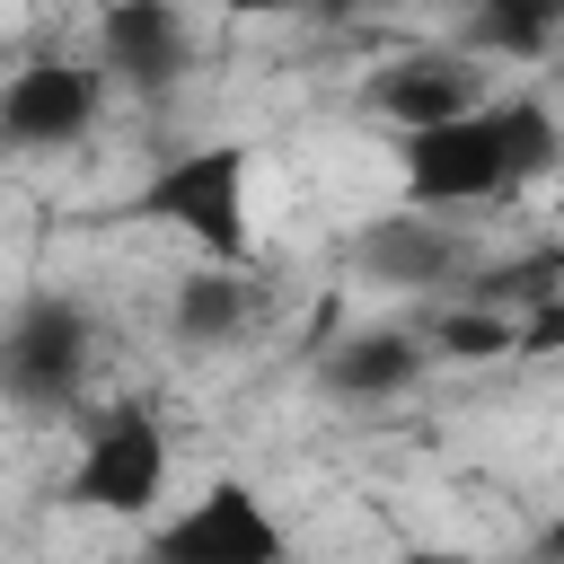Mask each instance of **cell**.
I'll return each instance as SVG.
<instances>
[{
    "instance_id": "9a60e30c",
    "label": "cell",
    "mask_w": 564,
    "mask_h": 564,
    "mask_svg": "<svg viewBox=\"0 0 564 564\" xmlns=\"http://www.w3.org/2000/svg\"><path fill=\"white\" fill-rule=\"evenodd\" d=\"M352 9H370V0H300V18H326V26H335V18H352Z\"/></svg>"
},
{
    "instance_id": "e0dca14e",
    "label": "cell",
    "mask_w": 564,
    "mask_h": 564,
    "mask_svg": "<svg viewBox=\"0 0 564 564\" xmlns=\"http://www.w3.org/2000/svg\"><path fill=\"white\" fill-rule=\"evenodd\" d=\"M555 203H564V167H555Z\"/></svg>"
},
{
    "instance_id": "7c38bea8",
    "label": "cell",
    "mask_w": 564,
    "mask_h": 564,
    "mask_svg": "<svg viewBox=\"0 0 564 564\" xmlns=\"http://www.w3.org/2000/svg\"><path fill=\"white\" fill-rule=\"evenodd\" d=\"M247 308H256L247 264L203 256V273H185V282H176V335H185V344H229V335L247 326Z\"/></svg>"
},
{
    "instance_id": "6da1fadb",
    "label": "cell",
    "mask_w": 564,
    "mask_h": 564,
    "mask_svg": "<svg viewBox=\"0 0 564 564\" xmlns=\"http://www.w3.org/2000/svg\"><path fill=\"white\" fill-rule=\"evenodd\" d=\"M564 167V123L546 97H476L441 123L397 132V176L405 203L467 212V203H511L520 185Z\"/></svg>"
},
{
    "instance_id": "4fadbf2b",
    "label": "cell",
    "mask_w": 564,
    "mask_h": 564,
    "mask_svg": "<svg viewBox=\"0 0 564 564\" xmlns=\"http://www.w3.org/2000/svg\"><path fill=\"white\" fill-rule=\"evenodd\" d=\"M423 335H432V352H449V361H494V352H520V308L467 300V308H441Z\"/></svg>"
},
{
    "instance_id": "52a82bcc",
    "label": "cell",
    "mask_w": 564,
    "mask_h": 564,
    "mask_svg": "<svg viewBox=\"0 0 564 564\" xmlns=\"http://www.w3.org/2000/svg\"><path fill=\"white\" fill-rule=\"evenodd\" d=\"M97 62L132 97H176L194 70V26L176 0H106L97 9Z\"/></svg>"
},
{
    "instance_id": "9c48e42d",
    "label": "cell",
    "mask_w": 564,
    "mask_h": 564,
    "mask_svg": "<svg viewBox=\"0 0 564 564\" xmlns=\"http://www.w3.org/2000/svg\"><path fill=\"white\" fill-rule=\"evenodd\" d=\"M485 88H476V53L458 44V53H397V62H379L370 70V115H388L397 132H414V123H441V115H458V106H476Z\"/></svg>"
},
{
    "instance_id": "2e32d148",
    "label": "cell",
    "mask_w": 564,
    "mask_h": 564,
    "mask_svg": "<svg viewBox=\"0 0 564 564\" xmlns=\"http://www.w3.org/2000/svg\"><path fill=\"white\" fill-rule=\"evenodd\" d=\"M546 555H564V511H555V529H546Z\"/></svg>"
},
{
    "instance_id": "ba28073f",
    "label": "cell",
    "mask_w": 564,
    "mask_h": 564,
    "mask_svg": "<svg viewBox=\"0 0 564 564\" xmlns=\"http://www.w3.org/2000/svg\"><path fill=\"white\" fill-rule=\"evenodd\" d=\"M352 273L379 282V291H432V282L467 273V238L432 203H405V212H379V220L352 229Z\"/></svg>"
},
{
    "instance_id": "5bb4252c",
    "label": "cell",
    "mask_w": 564,
    "mask_h": 564,
    "mask_svg": "<svg viewBox=\"0 0 564 564\" xmlns=\"http://www.w3.org/2000/svg\"><path fill=\"white\" fill-rule=\"evenodd\" d=\"M220 9H229V18H291L300 0H220Z\"/></svg>"
},
{
    "instance_id": "5b68a950",
    "label": "cell",
    "mask_w": 564,
    "mask_h": 564,
    "mask_svg": "<svg viewBox=\"0 0 564 564\" xmlns=\"http://www.w3.org/2000/svg\"><path fill=\"white\" fill-rule=\"evenodd\" d=\"M150 555H167V564H282L291 538H282V520L264 511L256 485L220 476L212 494H194L176 520L150 529Z\"/></svg>"
},
{
    "instance_id": "8fae6325",
    "label": "cell",
    "mask_w": 564,
    "mask_h": 564,
    "mask_svg": "<svg viewBox=\"0 0 564 564\" xmlns=\"http://www.w3.org/2000/svg\"><path fill=\"white\" fill-rule=\"evenodd\" d=\"M476 62H538L564 44V0H467V35Z\"/></svg>"
},
{
    "instance_id": "277c9868",
    "label": "cell",
    "mask_w": 564,
    "mask_h": 564,
    "mask_svg": "<svg viewBox=\"0 0 564 564\" xmlns=\"http://www.w3.org/2000/svg\"><path fill=\"white\" fill-rule=\"evenodd\" d=\"M167 494V423L159 405H106L62 476V502L70 511H106V520H150Z\"/></svg>"
},
{
    "instance_id": "7a4b0ae2",
    "label": "cell",
    "mask_w": 564,
    "mask_h": 564,
    "mask_svg": "<svg viewBox=\"0 0 564 564\" xmlns=\"http://www.w3.org/2000/svg\"><path fill=\"white\" fill-rule=\"evenodd\" d=\"M123 212L176 229L194 256L247 264V256H256V220H247V141H194V150L159 159Z\"/></svg>"
},
{
    "instance_id": "3957f363",
    "label": "cell",
    "mask_w": 564,
    "mask_h": 564,
    "mask_svg": "<svg viewBox=\"0 0 564 564\" xmlns=\"http://www.w3.org/2000/svg\"><path fill=\"white\" fill-rule=\"evenodd\" d=\"M97 361V317L70 291H26L0 335V388L18 414H70Z\"/></svg>"
},
{
    "instance_id": "8992f818",
    "label": "cell",
    "mask_w": 564,
    "mask_h": 564,
    "mask_svg": "<svg viewBox=\"0 0 564 564\" xmlns=\"http://www.w3.org/2000/svg\"><path fill=\"white\" fill-rule=\"evenodd\" d=\"M97 106H106V62L88 70L70 53H35L9 70L0 132H9V150H70V141H88Z\"/></svg>"
},
{
    "instance_id": "30bf717a",
    "label": "cell",
    "mask_w": 564,
    "mask_h": 564,
    "mask_svg": "<svg viewBox=\"0 0 564 564\" xmlns=\"http://www.w3.org/2000/svg\"><path fill=\"white\" fill-rule=\"evenodd\" d=\"M423 361H432V335L361 326V335H344V344L317 361V379H326L335 397H352V405H379V397H405V388L423 379Z\"/></svg>"
}]
</instances>
